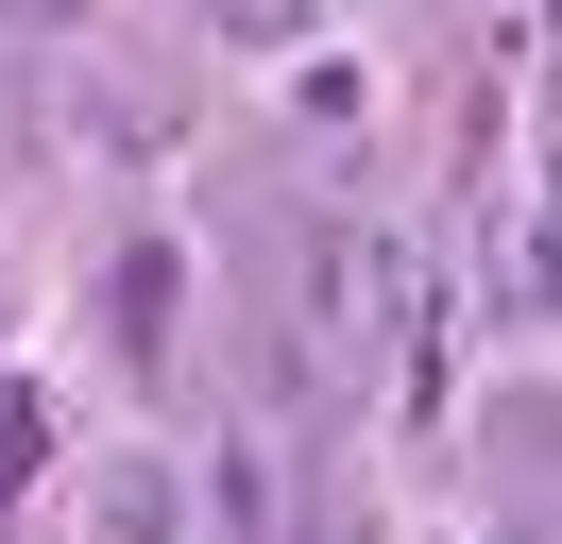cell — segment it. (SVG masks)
I'll return each mask as SVG.
<instances>
[{"label": "cell", "instance_id": "7a4b0ae2", "mask_svg": "<svg viewBox=\"0 0 562 544\" xmlns=\"http://www.w3.org/2000/svg\"><path fill=\"white\" fill-rule=\"evenodd\" d=\"M35 460H52V408H35V392H0V494H18Z\"/></svg>", "mask_w": 562, "mask_h": 544}, {"label": "cell", "instance_id": "3957f363", "mask_svg": "<svg viewBox=\"0 0 562 544\" xmlns=\"http://www.w3.org/2000/svg\"><path fill=\"white\" fill-rule=\"evenodd\" d=\"M222 34H256V52H273V34H307V0H222Z\"/></svg>", "mask_w": 562, "mask_h": 544}, {"label": "cell", "instance_id": "6da1fadb", "mask_svg": "<svg viewBox=\"0 0 562 544\" xmlns=\"http://www.w3.org/2000/svg\"><path fill=\"white\" fill-rule=\"evenodd\" d=\"M103 528H120V544H171V476H154V460L103 476Z\"/></svg>", "mask_w": 562, "mask_h": 544}]
</instances>
